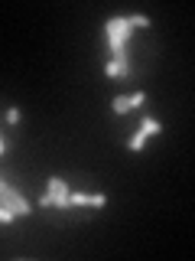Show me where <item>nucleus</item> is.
<instances>
[{
  "label": "nucleus",
  "instance_id": "f257e3e1",
  "mask_svg": "<svg viewBox=\"0 0 195 261\" xmlns=\"http://www.w3.org/2000/svg\"><path fill=\"white\" fill-rule=\"evenodd\" d=\"M130 23L127 16H111L104 23V36H108V46H111V62H117L120 69V79H130V56H127V39H130Z\"/></svg>",
  "mask_w": 195,
  "mask_h": 261
},
{
  "label": "nucleus",
  "instance_id": "f03ea898",
  "mask_svg": "<svg viewBox=\"0 0 195 261\" xmlns=\"http://www.w3.org/2000/svg\"><path fill=\"white\" fill-rule=\"evenodd\" d=\"M39 206H55V209H69V186H65V179L52 176L49 179V193L39 199Z\"/></svg>",
  "mask_w": 195,
  "mask_h": 261
},
{
  "label": "nucleus",
  "instance_id": "7ed1b4c3",
  "mask_svg": "<svg viewBox=\"0 0 195 261\" xmlns=\"http://www.w3.org/2000/svg\"><path fill=\"white\" fill-rule=\"evenodd\" d=\"M162 130V124L156 118H143V124H140V130H137L134 137L127 141V150H140V147L146 144V137H153V134H159Z\"/></svg>",
  "mask_w": 195,
  "mask_h": 261
},
{
  "label": "nucleus",
  "instance_id": "20e7f679",
  "mask_svg": "<svg viewBox=\"0 0 195 261\" xmlns=\"http://www.w3.org/2000/svg\"><path fill=\"white\" fill-rule=\"evenodd\" d=\"M143 92H137V95H117L111 101V108H114V114H127V111H134V108H140L143 105Z\"/></svg>",
  "mask_w": 195,
  "mask_h": 261
},
{
  "label": "nucleus",
  "instance_id": "39448f33",
  "mask_svg": "<svg viewBox=\"0 0 195 261\" xmlns=\"http://www.w3.org/2000/svg\"><path fill=\"white\" fill-rule=\"evenodd\" d=\"M127 23H130V30H143V27H150V20H146V16H127Z\"/></svg>",
  "mask_w": 195,
  "mask_h": 261
},
{
  "label": "nucleus",
  "instance_id": "423d86ee",
  "mask_svg": "<svg viewBox=\"0 0 195 261\" xmlns=\"http://www.w3.org/2000/svg\"><path fill=\"white\" fill-rule=\"evenodd\" d=\"M104 72H108V79H120V69H117V62H108V65H104Z\"/></svg>",
  "mask_w": 195,
  "mask_h": 261
},
{
  "label": "nucleus",
  "instance_id": "0eeeda50",
  "mask_svg": "<svg viewBox=\"0 0 195 261\" xmlns=\"http://www.w3.org/2000/svg\"><path fill=\"white\" fill-rule=\"evenodd\" d=\"M7 121H10V124H16V121H20V111L10 108V111H7Z\"/></svg>",
  "mask_w": 195,
  "mask_h": 261
},
{
  "label": "nucleus",
  "instance_id": "6e6552de",
  "mask_svg": "<svg viewBox=\"0 0 195 261\" xmlns=\"http://www.w3.org/2000/svg\"><path fill=\"white\" fill-rule=\"evenodd\" d=\"M4 150H7V141H4V134H0V157H4Z\"/></svg>",
  "mask_w": 195,
  "mask_h": 261
}]
</instances>
